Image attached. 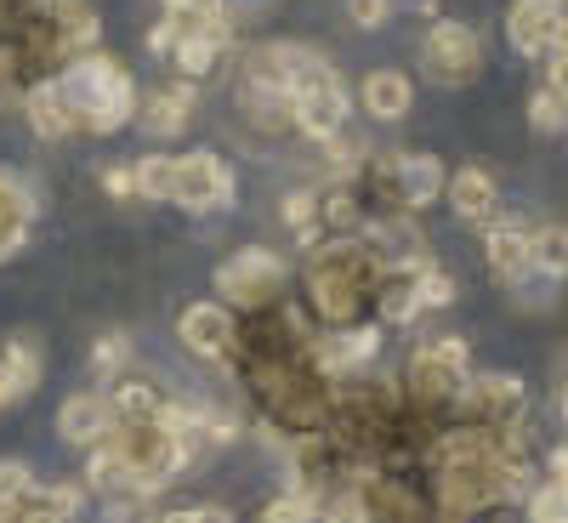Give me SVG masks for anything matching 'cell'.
<instances>
[{"label":"cell","instance_id":"6da1fadb","mask_svg":"<svg viewBox=\"0 0 568 523\" xmlns=\"http://www.w3.org/2000/svg\"><path fill=\"white\" fill-rule=\"evenodd\" d=\"M58 86H63V98H69V109H74V125L120 131L125 120H136V86H131V74H125L114 58H103V52L74 58Z\"/></svg>","mask_w":568,"mask_h":523},{"label":"cell","instance_id":"7a4b0ae2","mask_svg":"<svg viewBox=\"0 0 568 523\" xmlns=\"http://www.w3.org/2000/svg\"><path fill=\"white\" fill-rule=\"evenodd\" d=\"M382 279V262H375V251L364 240H324L318 257L307 262V291H313V308L324 319L347 324L364 302V291Z\"/></svg>","mask_w":568,"mask_h":523},{"label":"cell","instance_id":"3957f363","mask_svg":"<svg viewBox=\"0 0 568 523\" xmlns=\"http://www.w3.org/2000/svg\"><path fill=\"white\" fill-rule=\"evenodd\" d=\"M131 466V490H160L171 472L187 466V444L171 433V426L160 415H142V421H120L109 433Z\"/></svg>","mask_w":568,"mask_h":523},{"label":"cell","instance_id":"277c9868","mask_svg":"<svg viewBox=\"0 0 568 523\" xmlns=\"http://www.w3.org/2000/svg\"><path fill=\"white\" fill-rule=\"evenodd\" d=\"M291 114L296 125L313 137V142H329V137H342L347 125V86L336 80V69H329L318 52L296 69L291 80Z\"/></svg>","mask_w":568,"mask_h":523},{"label":"cell","instance_id":"5b68a950","mask_svg":"<svg viewBox=\"0 0 568 523\" xmlns=\"http://www.w3.org/2000/svg\"><path fill=\"white\" fill-rule=\"evenodd\" d=\"M278 279H284V262L262 245L251 251H233L222 268H216V284H222V296L233 308H267L278 296Z\"/></svg>","mask_w":568,"mask_h":523},{"label":"cell","instance_id":"8992f818","mask_svg":"<svg viewBox=\"0 0 568 523\" xmlns=\"http://www.w3.org/2000/svg\"><path fill=\"white\" fill-rule=\"evenodd\" d=\"M420 58H426V74H433L438 86H466L471 74L484 69V46H478V34H471L466 23H433Z\"/></svg>","mask_w":568,"mask_h":523},{"label":"cell","instance_id":"52a82bcc","mask_svg":"<svg viewBox=\"0 0 568 523\" xmlns=\"http://www.w3.org/2000/svg\"><path fill=\"white\" fill-rule=\"evenodd\" d=\"M171 200L182 211H222L233 200V171L216 154H182L171 177Z\"/></svg>","mask_w":568,"mask_h":523},{"label":"cell","instance_id":"ba28073f","mask_svg":"<svg viewBox=\"0 0 568 523\" xmlns=\"http://www.w3.org/2000/svg\"><path fill=\"white\" fill-rule=\"evenodd\" d=\"M409 388L420 399H460L466 393V342H433L415 353Z\"/></svg>","mask_w":568,"mask_h":523},{"label":"cell","instance_id":"9c48e42d","mask_svg":"<svg viewBox=\"0 0 568 523\" xmlns=\"http://www.w3.org/2000/svg\"><path fill=\"white\" fill-rule=\"evenodd\" d=\"M562 29H568V12L557 7V0H517L511 18H506V34L517 52H529V58H546L562 46Z\"/></svg>","mask_w":568,"mask_h":523},{"label":"cell","instance_id":"30bf717a","mask_svg":"<svg viewBox=\"0 0 568 523\" xmlns=\"http://www.w3.org/2000/svg\"><path fill=\"white\" fill-rule=\"evenodd\" d=\"M114 426H120V415H114V399H103V393H74L58 410V433L69 444H98V439L114 433Z\"/></svg>","mask_w":568,"mask_h":523},{"label":"cell","instance_id":"8fae6325","mask_svg":"<svg viewBox=\"0 0 568 523\" xmlns=\"http://www.w3.org/2000/svg\"><path fill=\"white\" fill-rule=\"evenodd\" d=\"M484 257H489V268H495L506 284H524V279L535 273L529 228H524V222H495V228L484 233Z\"/></svg>","mask_w":568,"mask_h":523},{"label":"cell","instance_id":"7c38bea8","mask_svg":"<svg viewBox=\"0 0 568 523\" xmlns=\"http://www.w3.org/2000/svg\"><path fill=\"white\" fill-rule=\"evenodd\" d=\"M182 342L194 348V353H205V359H227V348H233V324H227V308H216V302H194V308H182Z\"/></svg>","mask_w":568,"mask_h":523},{"label":"cell","instance_id":"4fadbf2b","mask_svg":"<svg viewBox=\"0 0 568 523\" xmlns=\"http://www.w3.org/2000/svg\"><path fill=\"white\" fill-rule=\"evenodd\" d=\"M375 348H382V330H336V336H324L313 348V364L324 375H353L358 364L375 359Z\"/></svg>","mask_w":568,"mask_h":523},{"label":"cell","instance_id":"5bb4252c","mask_svg":"<svg viewBox=\"0 0 568 523\" xmlns=\"http://www.w3.org/2000/svg\"><path fill=\"white\" fill-rule=\"evenodd\" d=\"M80 506V490H23L12 506H0V523H69Z\"/></svg>","mask_w":568,"mask_h":523},{"label":"cell","instance_id":"9a60e30c","mask_svg":"<svg viewBox=\"0 0 568 523\" xmlns=\"http://www.w3.org/2000/svg\"><path fill=\"white\" fill-rule=\"evenodd\" d=\"M449 188L444 160L433 154H398V205H433Z\"/></svg>","mask_w":568,"mask_h":523},{"label":"cell","instance_id":"2e32d148","mask_svg":"<svg viewBox=\"0 0 568 523\" xmlns=\"http://www.w3.org/2000/svg\"><path fill=\"white\" fill-rule=\"evenodd\" d=\"M187 114H194V91L187 86H165V91H154L149 103H136V120H142L149 137H176L187 125Z\"/></svg>","mask_w":568,"mask_h":523},{"label":"cell","instance_id":"e0dca14e","mask_svg":"<svg viewBox=\"0 0 568 523\" xmlns=\"http://www.w3.org/2000/svg\"><path fill=\"white\" fill-rule=\"evenodd\" d=\"M40 382V348L34 342H7L0 348V410L18 404Z\"/></svg>","mask_w":568,"mask_h":523},{"label":"cell","instance_id":"ac0fdd59","mask_svg":"<svg viewBox=\"0 0 568 523\" xmlns=\"http://www.w3.org/2000/svg\"><path fill=\"white\" fill-rule=\"evenodd\" d=\"M466 410L478 421H500V410H517L524 404V382L517 375H478V382H466Z\"/></svg>","mask_w":568,"mask_h":523},{"label":"cell","instance_id":"d6986e66","mask_svg":"<svg viewBox=\"0 0 568 523\" xmlns=\"http://www.w3.org/2000/svg\"><path fill=\"white\" fill-rule=\"evenodd\" d=\"M29 217H34V200H29V188L18 177H0V262H7L18 245H23V233H29Z\"/></svg>","mask_w":568,"mask_h":523},{"label":"cell","instance_id":"ffe728a7","mask_svg":"<svg viewBox=\"0 0 568 523\" xmlns=\"http://www.w3.org/2000/svg\"><path fill=\"white\" fill-rule=\"evenodd\" d=\"M409 80L398 74V69H375V74H364V109L375 114V120H404L409 114Z\"/></svg>","mask_w":568,"mask_h":523},{"label":"cell","instance_id":"44dd1931","mask_svg":"<svg viewBox=\"0 0 568 523\" xmlns=\"http://www.w3.org/2000/svg\"><path fill=\"white\" fill-rule=\"evenodd\" d=\"M444 194L455 200V217H471V222H478V217H489L495 211V177L484 171V165H466V171H455V182L444 188Z\"/></svg>","mask_w":568,"mask_h":523},{"label":"cell","instance_id":"7402d4cb","mask_svg":"<svg viewBox=\"0 0 568 523\" xmlns=\"http://www.w3.org/2000/svg\"><path fill=\"white\" fill-rule=\"evenodd\" d=\"M23 109H29V125H34L40 137H52V142L74 131V109H69V98H63V86H34Z\"/></svg>","mask_w":568,"mask_h":523},{"label":"cell","instance_id":"603a6c76","mask_svg":"<svg viewBox=\"0 0 568 523\" xmlns=\"http://www.w3.org/2000/svg\"><path fill=\"white\" fill-rule=\"evenodd\" d=\"M245 114L256 120V131H278L291 125V91L284 86H262V80H245Z\"/></svg>","mask_w":568,"mask_h":523},{"label":"cell","instance_id":"cb8c5ba5","mask_svg":"<svg viewBox=\"0 0 568 523\" xmlns=\"http://www.w3.org/2000/svg\"><path fill=\"white\" fill-rule=\"evenodd\" d=\"M529 251H535V273H546V279H568V228H562V222H540V228H529Z\"/></svg>","mask_w":568,"mask_h":523},{"label":"cell","instance_id":"d4e9b609","mask_svg":"<svg viewBox=\"0 0 568 523\" xmlns=\"http://www.w3.org/2000/svg\"><path fill=\"white\" fill-rule=\"evenodd\" d=\"M85 484L91 490H131V466H125L114 439H98V450H91V461H85Z\"/></svg>","mask_w":568,"mask_h":523},{"label":"cell","instance_id":"484cf974","mask_svg":"<svg viewBox=\"0 0 568 523\" xmlns=\"http://www.w3.org/2000/svg\"><path fill=\"white\" fill-rule=\"evenodd\" d=\"M227 40H216V34H182L176 46H171V63L187 74V80H200V74H211L216 69V52H222Z\"/></svg>","mask_w":568,"mask_h":523},{"label":"cell","instance_id":"4316f807","mask_svg":"<svg viewBox=\"0 0 568 523\" xmlns=\"http://www.w3.org/2000/svg\"><path fill=\"white\" fill-rule=\"evenodd\" d=\"M171 177H176V160L171 154H149V160L131 165V182H136L142 200H171Z\"/></svg>","mask_w":568,"mask_h":523},{"label":"cell","instance_id":"83f0119b","mask_svg":"<svg viewBox=\"0 0 568 523\" xmlns=\"http://www.w3.org/2000/svg\"><path fill=\"white\" fill-rule=\"evenodd\" d=\"M420 313V291H415V273H398L393 284H382V319L387 324H409Z\"/></svg>","mask_w":568,"mask_h":523},{"label":"cell","instance_id":"f1b7e54d","mask_svg":"<svg viewBox=\"0 0 568 523\" xmlns=\"http://www.w3.org/2000/svg\"><path fill=\"white\" fill-rule=\"evenodd\" d=\"M529 523H568V484L546 479L540 490H529Z\"/></svg>","mask_w":568,"mask_h":523},{"label":"cell","instance_id":"f546056e","mask_svg":"<svg viewBox=\"0 0 568 523\" xmlns=\"http://www.w3.org/2000/svg\"><path fill=\"white\" fill-rule=\"evenodd\" d=\"M529 125H535V131H562V125H568V103L557 98V86H551V80L535 91V103H529Z\"/></svg>","mask_w":568,"mask_h":523},{"label":"cell","instance_id":"4dcf8cb0","mask_svg":"<svg viewBox=\"0 0 568 523\" xmlns=\"http://www.w3.org/2000/svg\"><path fill=\"white\" fill-rule=\"evenodd\" d=\"M114 415H120V421H142V415H160V399H154V388H142V382H125V388L114 393Z\"/></svg>","mask_w":568,"mask_h":523},{"label":"cell","instance_id":"1f68e13d","mask_svg":"<svg viewBox=\"0 0 568 523\" xmlns=\"http://www.w3.org/2000/svg\"><path fill=\"white\" fill-rule=\"evenodd\" d=\"M313 495L307 490H291V495H278V501H267V512H262V523H313Z\"/></svg>","mask_w":568,"mask_h":523},{"label":"cell","instance_id":"d6a6232c","mask_svg":"<svg viewBox=\"0 0 568 523\" xmlns=\"http://www.w3.org/2000/svg\"><path fill=\"white\" fill-rule=\"evenodd\" d=\"M415 291H420V308H449L455 302V279L438 273V268H415Z\"/></svg>","mask_w":568,"mask_h":523},{"label":"cell","instance_id":"836d02e7","mask_svg":"<svg viewBox=\"0 0 568 523\" xmlns=\"http://www.w3.org/2000/svg\"><path fill=\"white\" fill-rule=\"evenodd\" d=\"M125 359H131V336H103L98 342V353H91V375H120L125 370Z\"/></svg>","mask_w":568,"mask_h":523},{"label":"cell","instance_id":"e575fe53","mask_svg":"<svg viewBox=\"0 0 568 523\" xmlns=\"http://www.w3.org/2000/svg\"><path fill=\"white\" fill-rule=\"evenodd\" d=\"M29 490V466L23 461H0V506H12Z\"/></svg>","mask_w":568,"mask_h":523},{"label":"cell","instance_id":"d590c367","mask_svg":"<svg viewBox=\"0 0 568 523\" xmlns=\"http://www.w3.org/2000/svg\"><path fill=\"white\" fill-rule=\"evenodd\" d=\"M160 523H233L227 506H187V512H165Z\"/></svg>","mask_w":568,"mask_h":523},{"label":"cell","instance_id":"8d00e7d4","mask_svg":"<svg viewBox=\"0 0 568 523\" xmlns=\"http://www.w3.org/2000/svg\"><path fill=\"white\" fill-rule=\"evenodd\" d=\"M347 12L358 29H382L387 23V0H347Z\"/></svg>","mask_w":568,"mask_h":523},{"label":"cell","instance_id":"74e56055","mask_svg":"<svg viewBox=\"0 0 568 523\" xmlns=\"http://www.w3.org/2000/svg\"><path fill=\"white\" fill-rule=\"evenodd\" d=\"M324 523H369V506H358V501H342V506L329 512Z\"/></svg>","mask_w":568,"mask_h":523},{"label":"cell","instance_id":"f35d334b","mask_svg":"<svg viewBox=\"0 0 568 523\" xmlns=\"http://www.w3.org/2000/svg\"><path fill=\"white\" fill-rule=\"evenodd\" d=\"M109 194H114V200H131V194H136V182H131V165L109 171Z\"/></svg>","mask_w":568,"mask_h":523},{"label":"cell","instance_id":"ab89813d","mask_svg":"<svg viewBox=\"0 0 568 523\" xmlns=\"http://www.w3.org/2000/svg\"><path fill=\"white\" fill-rule=\"evenodd\" d=\"M546 472H551V479H557V484H568V444H557V450H551V461H546Z\"/></svg>","mask_w":568,"mask_h":523},{"label":"cell","instance_id":"60d3db41","mask_svg":"<svg viewBox=\"0 0 568 523\" xmlns=\"http://www.w3.org/2000/svg\"><path fill=\"white\" fill-rule=\"evenodd\" d=\"M409 7H420V12H433V0H409Z\"/></svg>","mask_w":568,"mask_h":523},{"label":"cell","instance_id":"b9f144b4","mask_svg":"<svg viewBox=\"0 0 568 523\" xmlns=\"http://www.w3.org/2000/svg\"><path fill=\"white\" fill-rule=\"evenodd\" d=\"M187 7H211V0H187Z\"/></svg>","mask_w":568,"mask_h":523},{"label":"cell","instance_id":"7bdbcfd3","mask_svg":"<svg viewBox=\"0 0 568 523\" xmlns=\"http://www.w3.org/2000/svg\"><path fill=\"white\" fill-rule=\"evenodd\" d=\"M562 421H568V393H562Z\"/></svg>","mask_w":568,"mask_h":523},{"label":"cell","instance_id":"ee69618b","mask_svg":"<svg viewBox=\"0 0 568 523\" xmlns=\"http://www.w3.org/2000/svg\"><path fill=\"white\" fill-rule=\"evenodd\" d=\"M557 7H562V12H568V0H557Z\"/></svg>","mask_w":568,"mask_h":523}]
</instances>
